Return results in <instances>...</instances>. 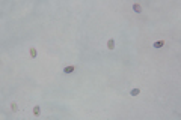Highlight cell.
Instances as JSON below:
<instances>
[{
    "label": "cell",
    "mask_w": 181,
    "mask_h": 120,
    "mask_svg": "<svg viewBox=\"0 0 181 120\" xmlns=\"http://www.w3.org/2000/svg\"><path fill=\"white\" fill-rule=\"evenodd\" d=\"M163 47H165V41H157V42L152 44V48H157V50L163 48Z\"/></svg>",
    "instance_id": "cell-1"
},
{
    "label": "cell",
    "mask_w": 181,
    "mask_h": 120,
    "mask_svg": "<svg viewBox=\"0 0 181 120\" xmlns=\"http://www.w3.org/2000/svg\"><path fill=\"white\" fill-rule=\"evenodd\" d=\"M74 71H75V66H73V65L65 66V69H64V72H65V74H73Z\"/></svg>",
    "instance_id": "cell-2"
},
{
    "label": "cell",
    "mask_w": 181,
    "mask_h": 120,
    "mask_svg": "<svg viewBox=\"0 0 181 120\" xmlns=\"http://www.w3.org/2000/svg\"><path fill=\"white\" fill-rule=\"evenodd\" d=\"M107 48H109V50H113V48H115V39H113V38H110L109 41H107Z\"/></svg>",
    "instance_id": "cell-3"
},
{
    "label": "cell",
    "mask_w": 181,
    "mask_h": 120,
    "mask_svg": "<svg viewBox=\"0 0 181 120\" xmlns=\"http://www.w3.org/2000/svg\"><path fill=\"white\" fill-rule=\"evenodd\" d=\"M133 11L136 12V14H140V12H142V6L139 5V3H134L133 5Z\"/></svg>",
    "instance_id": "cell-4"
},
{
    "label": "cell",
    "mask_w": 181,
    "mask_h": 120,
    "mask_svg": "<svg viewBox=\"0 0 181 120\" xmlns=\"http://www.w3.org/2000/svg\"><path fill=\"white\" fill-rule=\"evenodd\" d=\"M33 114H35V116H39V114H41V107H39V105H35V107H33Z\"/></svg>",
    "instance_id": "cell-5"
},
{
    "label": "cell",
    "mask_w": 181,
    "mask_h": 120,
    "mask_svg": "<svg viewBox=\"0 0 181 120\" xmlns=\"http://www.w3.org/2000/svg\"><path fill=\"white\" fill-rule=\"evenodd\" d=\"M139 93H140V90H139V89H133V90L130 92V96H137Z\"/></svg>",
    "instance_id": "cell-6"
},
{
    "label": "cell",
    "mask_w": 181,
    "mask_h": 120,
    "mask_svg": "<svg viewBox=\"0 0 181 120\" xmlns=\"http://www.w3.org/2000/svg\"><path fill=\"white\" fill-rule=\"evenodd\" d=\"M36 54H38L36 50H35V48H30V57H32V59H35V57H36Z\"/></svg>",
    "instance_id": "cell-7"
},
{
    "label": "cell",
    "mask_w": 181,
    "mask_h": 120,
    "mask_svg": "<svg viewBox=\"0 0 181 120\" xmlns=\"http://www.w3.org/2000/svg\"><path fill=\"white\" fill-rule=\"evenodd\" d=\"M11 108H12V111H14V113H17V111H18V105H17L15 102H12V105H11Z\"/></svg>",
    "instance_id": "cell-8"
}]
</instances>
